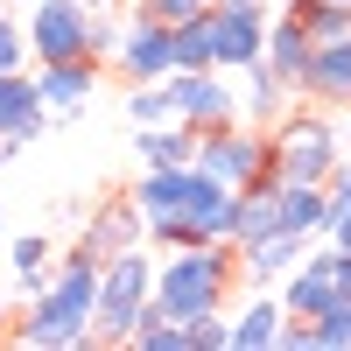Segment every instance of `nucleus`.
Wrapping results in <instances>:
<instances>
[{"instance_id":"obj_1","label":"nucleus","mask_w":351,"mask_h":351,"mask_svg":"<svg viewBox=\"0 0 351 351\" xmlns=\"http://www.w3.org/2000/svg\"><path fill=\"white\" fill-rule=\"evenodd\" d=\"M92 295H99V260L84 246H64L49 281L28 295V316H14L8 344H28V351H77V344H92Z\"/></svg>"},{"instance_id":"obj_2","label":"nucleus","mask_w":351,"mask_h":351,"mask_svg":"<svg viewBox=\"0 0 351 351\" xmlns=\"http://www.w3.org/2000/svg\"><path fill=\"white\" fill-rule=\"evenodd\" d=\"M232 281H239V246L232 239H197L169 246L155 260V309L190 324L197 309H232Z\"/></svg>"},{"instance_id":"obj_3","label":"nucleus","mask_w":351,"mask_h":351,"mask_svg":"<svg viewBox=\"0 0 351 351\" xmlns=\"http://www.w3.org/2000/svg\"><path fill=\"white\" fill-rule=\"evenodd\" d=\"M155 302V253L127 246L99 260V295H92V344H127V330L141 324V309Z\"/></svg>"},{"instance_id":"obj_4","label":"nucleus","mask_w":351,"mask_h":351,"mask_svg":"<svg viewBox=\"0 0 351 351\" xmlns=\"http://www.w3.org/2000/svg\"><path fill=\"white\" fill-rule=\"evenodd\" d=\"M267 148H274V176L281 183H330V169L344 162L337 120L330 112H295V106L267 127Z\"/></svg>"},{"instance_id":"obj_5","label":"nucleus","mask_w":351,"mask_h":351,"mask_svg":"<svg viewBox=\"0 0 351 351\" xmlns=\"http://www.w3.org/2000/svg\"><path fill=\"white\" fill-rule=\"evenodd\" d=\"M190 169L218 176L225 190H253L274 176V148H267V127H246V120H225V127H197V155Z\"/></svg>"},{"instance_id":"obj_6","label":"nucleus","mask_w":351,"mask_h":351,"mask_svg":"<svg viewBox=\"0 0 351 351\" xmlns=\"http://www.w3.org/2000/svg\"><path fill=\"white\" fill-rule=\"evenodd\" d=\"M92 8H77V0H36L21 21L28 36V64H56V56H92Z\"/></svg>"},{"instance_id":"obj_7","label":"nucleus","mask_w":351,"mask_h":351,"mask_svg":"<svg viewBox=\"0 0 351 351\" xmlns=\"http://www.w3.org/2000/svg\"><path fill=\"white\" fill-rule=\"evenodd\" d=\"M211 64L218 71H246L260 64V36H267V0H211Z\"/></svg>"},{"instance_id":"obj_8","label":"nucleus","mask_w":351,"mask_h":351,"mask_svg":"<svg viewBox=\"0 0 351 351\" xmlns=\"http://www.w3.org/2000/svg\"><path fill=\"white\" fill-rule=\"evenodd\" d=\"M169 112L183 127H225L239 120V92L225 84V71H169Z\"/></svg>"},{"instance_id":"obj_9","label":"nucleus","mask_w":351,"mask_h":351,"mask_svg":"<svg viewBox=\"0 0 351 351\" xmlns=\"http://www.w3.org/2000/svg\"><path fill=\"white\" fill-rule=\"evenodd\" d=\"M120 77H134V84H148V77H169L176 71V49H169V21H155V14H141L134 8V21L120 28Z\"/></svg>"},{"instance_id":"obj_10","label":"nucleus","mask_w":351,"mask_h":351,"mask_svg":"<svg viewBox=\"0 0 351 351\" xmlns=\"http://www.w3.org/2000/svg\"><path fill=\"white\" fill-rule=\"evenodd\" d=\"M302 99H316L324 112H351V36L309 43V77H302Z\"/></svg>"},{"instance_id":"obj_11","label":"nucleus","mask_w":351,"mask_h":351,"mask_svg":"<svg viewBox=\"0 0 351 351\" xmlns=\"http://www.w3.org/2000/svg\"><path fill=\"white\" fill-rule=\"evenodd\" d=\"M92 92H99V56H56V64H36V99L49 106V120L92 106Z\"/></svg>"},{"instance_id":"obj_12","label":"nucleus","mask_w":351,"mask_h":351,"mask_svg":"<svg viewBox=\"0 0 351 351\" xmlns=\"http://www.w3.org/2000/svg\"><path fill=\"white\" fill-rule=\"evenodd\" d=\"M49 127V106L36 99V77L28 71H0V141H36Z\"/></svg>"},{"instance_id":"obj_13","label":"nucleus","mask_w":351,"mask_h":351,"mask_svg":"<svg viewBox=\"0 0 351 351\" xmlns=\"http://www.w3.org/2000/svg\"><path fill=\"white\" fill-rule=\"evenodd\" d=\"M232 204H239V190H225L218 176H204V169H190V183H183V211L204 239H232Z\"/></svg>"},{"instance_id":"obj_14","label":"nucleus","mask_w":351,"mask_h":351,"mask_svg":"<svg viewBox=\"0 0 351 351\" xmlns=\"http://www.w3.org/2000/svg\"><path fill=\"white\" fill-rule=\"evenodd\" d=\"M92 260H112V253H127V246H148L141 239V211H134V197H106L92 225H84V239H77Z\"/></svg>"},{"instance_id":"obj_15","label":"nucleus","mask_w":351,"mask_h":351,"mask_svg":"<svg viewBox=\"0 0 351 351\" xmlns=\"http://www.w3.org/2000/svg\"><path fill=\"white\" fill-rule=\"evenodd\" d=\"M260 64H267L288 92L302 99V77H309V36L288 14H267V36H260Z\"/></svg>"},{"instance_id":"obj_16","label":"nucleus","mask_w":351,"mask_h":351,"mask_svg":"<svg viewBox=\"0 0 351 351\" xmlns=\"http://www.w3.org/2000/svg\"><path fill=\"white\" fill-rule=\"evenodd\" d=\"M309 253V239L302 232H267V239H253V246H239V281H253V288H267V281H281L295 260Z\"/></svg>"},{"instance_id":"obj_17","label":"nucleus","mask_w":351,"mask_h":351,"mask_svg":"<svg viewBox=\"0 0 351 351\" xmlns=\"http://www.w3.org/2000/svg\"><path fill=\"white\" fill-rule=\"evenodd\" d=\"M239 77H246V84H239V112H246V127H274L281 112L295 106V92H288V84H281L267 64H246Z\"/></svg>"},{"instance_id":"obj_18","label":"nucleus","mask_w":351,"mask_h":351,"mask_svg":"<svg viewBox=\"0 0 351 351\" xmlns=\"http://www.w3.org/2000/svg\"><path fill=\"white\" fill-rule=\"evenodd\" d=\"M134 155H141V169H183V162L197 155V127H183V120L141 127V134H134Z\"/></svg>"},{"instance_id":"obj_19","label":"nucleus","mask_w":351,"mask_h":351,"mask_svg":"<svg viewBox=\"0 0 351 351\" xmlns=\"http://www.w3.org/2000/svg\"><path fill=\"white\" fill-rule=\"evenodd\" d=\"M281 295H253V302H239V316H225V330H232V344L225 351H267L274 344V330H281Z\"/></svg>"},{"instance_id":"obj_20","label":"nucleus","mask_w":351,"mask_h":351,"mask_svg":"<svg viewBox=\"0 0 351 351\" xmlns=\"http://www.w3.org/2000/svg\"><path fill=\"white\" fill-rule=\"evenodd\" d=\"M281 232H302V239H324V183H281Z\"/></svg>"},{"instance_id":"obj_21","label":"nucleus","mask_w":351,"mask_h":351,"mask_svg":"<svg viewBox=\"0 0 351 351\" xmlns=\"http://www.w3.org/2000/svg\"><path fill=\"white\" fill-rule=\"evenodd\" d=\"M8 260H14V288L36 295V288L49 281V267H56V239L49 232H21V239H8Z\"/></svg>"},{"instance_id":"obj_22","label":"nucleus","mask_w":351,"mask_h":351,"mask_svg":"<svg viewBox=\"0 0 351 351\" xmlns=\"http://www.w3.org/2000/svg\"><path fill=\"white\" fill-rule=\"evenodd\" d=\"M169 49H176V71H218L211 64V21H204V8L183 14V21H169Z\"/></svg>"},{"instance_id":"obj_23","label":"nucleus","mask_w":351,"mask_h":351,"mask_svg":"<svg viewBox=\"0 0 351 351\" xmlns=\"http://www.w3.org/2000/svg\"><path fill=\"white\" fill-rule=\"evenodd\" d=\"M127 344H134V351H190V344H183V324H176V316H162L155 302L141 309V324L127 330Z\"/></svg>"},{"instance_id":"obj_24","label":"nucleus","mask_w":351,"mask_h":351,"mask_svg":"<svg viewBox=\"0 0 351 351\" xmlns=\"http://www.w3.org/2000/svg\"><path fill=\"white\" fill-rule=\"evenodd\" d=\"M127 120H134V127H162V120H176V112H169V84H162V77L127 84Z\"/></svg>"},{"instance_id":"obj_25","label":"nucleus","mask_w":351,"mask_h":351,"mask_svg":"<svg viewBox=\"0 0 351 351\" xmlns=\"http://www.w3.org/2000/svg\"><path fill=\"white\" fill-rule=\"evenodd\" d=\"M337 232H351V162H337L324 183V239H337Z\"/></svg>"},{"instance_id":"obj_26","label":"nucleus","mask_w":351,"mask_h":351,"mask_svg":"<svg viewBox=\"0 0 351 351\" xmlns=\"http://www.w3.org/2000/svg\"><path fill=\"white\" fill-rule=\"evenodd\" d=\"M183 344H190V351H225V344H232V330H225V309H197L190 324H183Z\"/></svg>"},{"instance_id":"obj_27","label":"nucleus","mask_w":351,"mask_h":351,"mask_svg":"<svg viewBox=\"0 0 351 351\" xmlns=\"http://www.w3.org/2000/svg\"><path fill=\"white\" fill-rule=\"evenodd\" d=\"M0 71H28V36L14 14H0Z\"/></svg>"},{"instance_id":"obj_28","label":"nucleus","mask_w":351,"mask_h":351,"mask_svg":"<svg viewBox=\"0 0 351 351\" xmlns=\"http://www.w3.org/2000/svg\"><path fill=\"white\" fill-rule=\"evenodd\" d=\"M8 330H14V302L0 295V344H8Z\"/></svg>"},{"instance_id":"obj_29","label":"nucleus","mask_w":351,"mask_h":351,"mask_svg":"<svg viewBox=\"0 0 351 351\" xmlns=\"http://www.w3.org/2000/svg\"><path fill=\"white\" fill-rule=\"evenodd\" d=\"M77 8H92V14H106V8H120V0H77Z\"/></svg>"},{"instance_id":"obj_30","label":"nucleus","mask_w":351,"mask_h":351,"mask_svg":"<svg viewBox=\"0 0 351 351\" xmlns=\"http://www.w3.org/2000/svg\"><path fill=\"white\" fill-rule=\"evenodd\" d=\"M330 246H337V253H351V232H337V239H330Z\"/></svg>"},{"instance_id":"obj_31","label":"nucleus","mask_w":351,"mask_h":351,"mask_svg":"<svg viewBox=\"0 0 351 351\" xmlns=\"http://www.w3.org/2000/svg\"><path fill=\"white\" fill-rule=\"evenodd\" d=\"M0 232H8V211H0Z\"/></svg>"},{"instance_id":"obj_32","label":"nucleus","mask_w":351,"mask_h":351,"mask_svg":"<svg viewBox=\"0 0 351 351\" xmlns=\"http://www.w3.org/2000/svg\"><path fill=\"white\" fill-rule=\"evenodd\" d=\"M21 8H36V0H21Z\"/></svg>"},{"instance_id":"obj_33","label":"nucleus","mask_w":351,"mask_h":351,"mask_svg":"<svg viewBox=\"0 0 351 351\" xmlns=\"http://www.w3.org/2000/svg\"><path fill=\"white\" fill-rule=\"evenodd\" d=\"M204 8H211V0H204Z\"/></svg>"},{"instance_id":"obj_34","label":"nucleus","mask_w":351,"mask_h":351,"mask_svg":"<svg viewBox=\"0 0 351 351\" xmlns=\"http://www.w3.org/2000/svg\"><path fill=\"white\" fill-rule=\"evenodd\" d=\"M344 8H351V0H344Z\"/></svg>"}]
</instances>
